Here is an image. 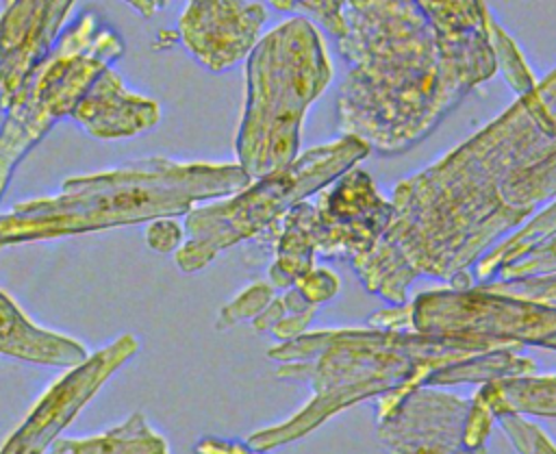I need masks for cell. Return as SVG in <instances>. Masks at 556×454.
<instances>
[{
  "label": "cell",
  "mask_w": 556,
  "mask_h": 454,
  "mask_svg": "<svg viewBox=\"0 0 556 454\" xmlns=\"http://www.w3.org/2000/svg\"><path fill=\"white\" fill-rule=\"evenodd\" d=\"M367 154V143L341 137L302 152L291 165L252 180L235 196L193 206L185 217V243L174 254L178 269L200 272L224 250L267 237L295 204L330 187Z\"/></svg>",
  "instance_id": "cell-5"
},
{
  "label": "cell",
  "mask_w": 556,
  "mask_h": 454,
  "mask_svg": "<svg viewBox=\"0 0 556 454\" xmlns=\"http://www.w3.org/2000/svg\"><path fill=\"white\" fill-rule=\"evenodd\" d=\"M473 400L493 417L504 413L556 417V376H515L484 382Z\"/></svg>",
  "instance_id": "cell-15"
},
{
  "label": "cell",
  "mask_w": 556,
  "mask_h": 454,
  "mask_svg": "<svg viewBox=\"0 0 556 454\" xmlns=\"http://www.w3.org/2000/svg\"><path fill=\"white\" fill-rule=\"evenodd\" d=\"M534 369H536L534 361L517 354V350H495V352L478 354L439 369L428 380L426 387H447V384H463V382L484 384L500 378L530 376L534 374Z\"/></svg>",
  "instance_id": "cell-18"
},
{
  "label": "cell",
  "mask_w": 556,
  "mask_h": 454,
  "mask_svg": "<svg viewBox=\"0 0 556 454\" xmlns=\"http://www.w3.org/2000/svg\"><path fill=\"white\" fill-rule=\"evenodd\" d=\"M528 98L543 117L547 133L556 139V70H552L543 80H539L536 87L528 93Z\"/></svg>",
  "instance_id": "cell-28"
},
{
  "label": "cell",
  "mask_w": 556,
  "mask_h": 454,
  "mask_svg": "<svg viewBox=\"0 0 556 454\" xmlns=\"http://www.w3.org/2000/svg\"><path fill=\"white\" fill-rule=\"evenodd\" d=\"M332 78L326 46L304 15L265 33L245 63V102L235 139L237 165L250 180L291 165L308 106Z\"/></svg>",
  "instance_id": "cell-4"
},
{
  "label": "cell",
  "mask_w": 556,
  "mask_h": 454,
  "mask_svg": "<svg viewBox=\"0 0 556 454\" xmlns=\"http://www.w3.org/2000/svg\"><path fill=\"white\" fill-rule=\"evenodd\" d=\"M339 54L350 63L337 98L341 137L397 154L428 137L497 72L486 4L343 2Z\"/></svg>",
  "instance_id": "cell-1"
},
{
  "label": "cell",
  "mask_w": 556,
  "mask_h": 454,
  "mask_svg": "<svg viewBox=\"0 0 556 454\" xmlns=\"http://www.w3.org/2000/svg\"><path fill=\"white\" fill-rule=\"evenodd\" d=\"M367 326L556 350V308L482 285L424 291L413 302L374 313Z\"/></svg>",
  "instance_id": "cell-7"
},
{
  "label": "cell",
  "mask_w": 556,
  "mask_h": 454,
  "mask_svg": "<svg viewBox=\"0 0 556 454\" xmlns=\"http://www.w3.org/2000/svg\"><path fill=\"white\" fill-rule=\"evenodd\" d=\"M556 272V235L543 241L541 245L532 248L521 258L513 261L510 265L502 267L495 278L497 280H515V278H528V276H541V274H554Z\"/></svg>",
  "instance_id": "cell-25"
},
{
  "label": "cell",
  "mask_w": 556,
  "mask_h": 454,
  "mask_svg": "<svg viewBox=\"0 0 556 454\" xmlns=\"http://www.w3.org/2000/svg\"><path fill=\"white\" fill-rule=\"evenodd\" d=\"M0 354L67 369L89 358L80 341L35 324L4 291H0Z\"/></svg>",
  "instance_id": "cell-14"
},
{
  "label": "cell",
  "mask_w": 556,
  "mask_h": 454,
  "mask_svg": "<svg viewBox=\"0 0 556 454\" xmlns=\"http://www.w3.org/2000/svg\"><path fill=\"white\" fill-rule=\"evenodd\" d=\"M124 54L122 37L85 13L56 39L28 74L0 126V200L20 161L65 115H72L91 83Z\"/></svg>",
  "instance_id": "cell-6"
},
{
  "label": "cell",
  "mask_w": 556,
  "mask_h": 454,
  "mask_svg": "<svg viewBox=\"0 0 556 454\" xmlns=\"http://www.w3.org/2000/svg\"><path fill=\"white\" fill-rule=\"evenodd\" d=\"M315 311L317 306H313L298 287H289L269 302V306L252 321V328L258 335H271L278 343H287L306 332Z\"/></svg>",
  "instance_id": "cell-19"
},
{
  "label": "cell",
  "mask_w": 556,
  "mask_h": 454,
  "mask_svg": "<svg viewBox=\"0 0 556 454\" xmlns=\"http://www.w3.org/2000/svg\"><path fill=\"white\" fill-rule=\"evenodd\" d=\"M495 350L519 348L491 339L382 328L304 332L293 341L269 348L267 356L278 363L276 376L280 380L308 384V402L289 419L254 430L245 443L256 452L276 450L311 434L332 415L363 400L400 398L428 384L439 369Z\"/></svg>",
  "instance_id": "cell-2"
},
{
  "label": "cell",
  "mask_w": 556,
  "mask_h": 454,
  "mask_svg": "<svg viewBox=\"0 0 556 454\" xmlns=\"http://www.w3.org/2000/svg\"><path fill=\"white\" fill-rule=\"evenodd\" d=\"M393 215V204L376 189L363 169H350L308 202V235L315 256L348 258L365 256L382 237Z\"/></svg>",
  "instance_id": "cell-10"
},
{
  "label": "cell",
  "mask_w": 556,
  "mask_h": 454,
  "mask_svg": "<svg viewBox=\"0 0 556 454\" xmlns=\"http://www.w3.org/2000/svg\"><path fill=\"white\" fill-rule=\"evenodd\" d=\"M293 287L300 289V293L313 304L319 306L328 300H332L339 293V278L334 272L326 267H313L304 278H300Z\"/></svg>",
  "instance_id": "cell-26"
},
{
  "label": "cell",
  "mask_w": 556,
  "mask_h": 454,
  "mask_svg": "<svg viewBox=\"0 0 556 454\" xmlns=\"http://www.w3.org/2000/svg\"><path fill=\"white\" fill-rule=\"evenodd\" d=\"M278 11H291V13H302L304 17L311 15L315 17L334 39H341L345 33V20H343V2L337 0H274L269 2Z\"/></svg>",
  "instance_id": "cell-24"
},
{
  "label": "cell",
  "mask_w": 556,
  "mask_h": 454,
  "mask_svg": "<svg viewBox=\"0 0 556 454\" xmlns=\"http://www.w3.org/2000/svg\"><path fill=\"white\" fill-rule=\"evenodd\" d=\"M489 291L506 293L523 300H532L545 306L556 308V272L554 274H541V276H528V278H515V280H491L482 285Z\"/></svg>",
  "instance_id": "cell-23"
},
{
  "label": "cell",
  "mask_w": 556,
  "mask_h": 454,
  "mask_svg": "<svg viewBox=\"0 0 556 454\" xmlns=\"http://www.w3.org/2000/svg\"><path fill=\"white\" fill-rule=\"evenodd\" d=\"M252 180L237 163H180L148 156L117 169L72 176L56 196L0 213V250L189 213L204 200L235 196Z\"/></svg>",
  "instance_id": "cell-3"
},
{
  "label": "cell",
  "mask_w": 556,
  "mask_h": 454,
  "mask_svg": "<svg viewBox=\"0 0 556 454\" xmlns=\"http://www.w3.org/2000/svg\"><path fill=\"white\" fill-rule=\"evenodd\" d=\"M193 454H263L252 450L245 441L224 439V437H204L193 445Z\"/></svg>",
  "instance_id": "cell-29"
},
{
  "label": "cell",
  "mask_w": 556,
  "mask_h": 454,
  "mask_svg": "<svg viewBox=\"0 0 556 454\" xmlns=\"http://www.w3.org/2000/svg\"><path fill=\"white\" fill-rule=\"evenodd\" d=\"M48 454H169V443L150 426L143 413H132L104 432L59 439Z\"/></svg>",
  "instance_id": "cell-16"
},
{
  "label": "cell",
  "mask_w": 556,
  "mask_h": 454,
  "mask_svg": "<svg viewBox=\"0 0 556 454\" xmlns=\"http://www.w3.org/2000/svg\"><path fill=\"white\" fill-rule=\"evenodd\" d=\"M163 4H167V2H130V7L137 9V11H141L146 17L152 15L154 11H159Z\"/></svg>",
  "instance_id": "cell-30"
},
{
  "label": "cell",
  "mask_w": 556,
  "mask_h": 454,
  "mask_svg": "<svg viewBox=\"0 0 556 454\" xmlns=\"http://www.w3.org/2000/svg\"><path fill=\"white\" fill-rule=\"evenodd\" d=\"M506 437L510 439L517 454H556V443L539 428L521 415L504 413L495 417Z\"/></svg>",
  "instance_id": "cell-22"
},
{
  "label": "cell",
  "mask_w": 556,
  "mask_h": 454,
  "mask_svg": "<svg viewBox=\"0 0 556 454\" xmlns=\"http://www.w3.org/2000/svg\"><path fill=\"white\" fill-rule=\"evenodd\" d=\"M267 20L263 2L195 0L178 20V39L211 72H224L248 59Z\"/></svg>",
  "instance_id": "cell-11"
},
{
  "label": "cell",
  "mask_w": 556,
  "mask_h": 454,
  "mask_svg": "<svg viewBox=\"0 0 556 454\" xmlns=\"http://www.w3.org/2000/svg\"><path fill=\"white\" fill-rule=\"evenodd\" d=\"M276 298V289L269 282H252L245 287L237 298H232L228 304L222 306L215 328L217 330H228L241 321H254Z\"/></svg>",
  "instance_id": "cell-21"
},
{
  "label": "cell",
  "mask_w": 556,
  "mask_h": 454,
  "mask_svg": "<svg viewBox=\"0 0 556 454\" xmlns=\"http://www.w3.org/2000/svg\"><path fill=\"white\" fill-rule=\"evenodd\" d=\"M489 35H491V43L495 50V59H497V70H502L506 83L513 87V91L521 98L528 96L534 87H536V78L532 74V70L528 67L526 59L521 56L519 48L515 46V41L502 30L500 24H495L491 20L489 24Z\"/></svg>",
  "instance_id": "cell-20"
},
{
  "label": "cell",
  "mask_w": 556,
  "mask_h": 454,
  "mask_svg": "<svg viewBox=\"0 0 556 454\" xmlns=\"http://www.w3.org/2000/svg\"><path fill=\"white\" fill-rule=\"evenodd\" d=\"M146 243L159 254L178 252L185 243V226H180L174 217L152 219L146 228Z\"/></svg>",
  "instance_id": "cell-27"
},
{
  "label": "cell",
  "mask_w": 556,
  "mask_h": 454,
  "mask_svg": "<svg viewBox=\"0 0 556 454\" xmlns=\"http://www.w3.org/2000/svg\"><path fill=\"white\" fill-rule=\"evenodd\" d=\"M74 11L72 0H13L0 13V109L7 111L28 74L50 54Z\"/></svg>",
  "instance_id": "cell-12"
},
{
  "label": "cell",
  "mask_w": 556,
  "mask_h": 454,
  "mask_svg": "<svg viewBox=\"0 0 556 454\" xmlns=\"http://www.w3.org/2000/svg\"><path fill=\"white\" fill-rule=\"evenodd\" d=\"M139 341L124 332L61 378H56L33 404L26 419L0 445V454H46L59 434L89 404L102 384L137 354Z\"/></svg>",
  "instance_id": "cell-9"
},
{
  "label": "cell",
  "mask_w": 556,
  "mask_h": 454,
  "mask_svg": "<svg viewBox=\"0 0 556 454\" xmlns=\"http://www.w3.org/2000/svg\"><path fill=\"white\" fill-rule=\"evenodd\" d=\"M72 119L96 139H124L154 128L161 122V106L126 89L119 74L106 67L85 91Z\"/></svg>",
  "instance_id": "cell-13"
},
{
  "label": "cell",
  "mask_w": 556,
  "mask_h": 454,
  "mask_svg": "<svg viewBox=\"0 0 556 454\" xmlns=\"http://www.w3.org/2000/svg\"><path fill=\"white\" fill-rule=\"evenodd\" d=\"M471 398L439 387H415L376 400V432L387 454H489L465 441Z\"/></svg>",
  "instance_id": "cell-8"
},
{
  "label": "cell",
  "mask_w": 556,
  "mask_h": 454,
  "mask_svg": "<svg viewBox=\"0 0 556 454\" xmlns=\"http://www.w3.org/2000/svg\"><path fill=\"white\" fill-rule=\"evenodd\" d=\"M556 235V200L547 206H543L534 217H530L519 230H515L510 237L495 243L473 267V278L478 285L491 282L495 274L510 265L513 261L528 254L532 248L541 245L549 237Z\"/></svg>",
  "instance_id": "cell-17"
}]
</instances>
